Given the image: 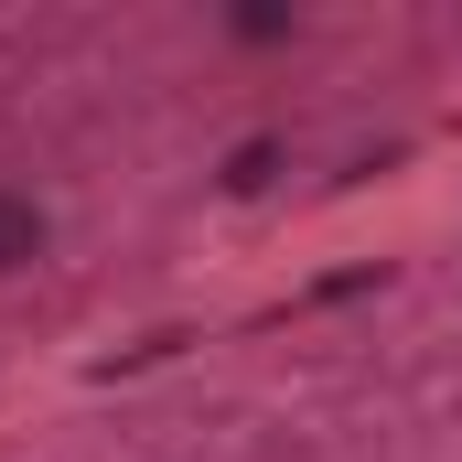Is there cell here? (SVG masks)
<instances>
[{
  "mask_svg": "<svg viewBox=\"0 0 462 462\" xmlns=\"http://www.w3.org/2000/svg\"><path fill=\"white\" fill-rule=\"evenodd\" d=\"M32 247H43V216H32L22 194H0V269H22Z\"/></svg>",
  "mask_w": 462,
  "mask_h": 462,
  "instance_id": "obj_1",
  "label": "cell"
},
{
  "mask_svg": "<svg viewBox=\"0 0 462 462\" xmlns=\"http://www.w3.org/2000/svg\"><path fill=\"white\" fill-rule=\"evenodd\" d=\"M269 172H280V140H247L226 162V194H269Z\"/></svg>",
  "mask_w": 462,
  "mask_h": 462,
  "instance_id": "obj_2",
  "label": "cell"
}]
</instances>
